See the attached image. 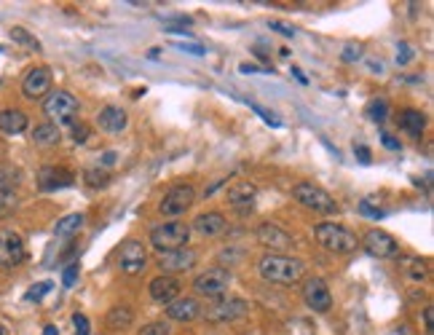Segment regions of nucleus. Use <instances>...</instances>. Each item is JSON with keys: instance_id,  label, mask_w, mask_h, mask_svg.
I'll use <instances>...</instances> for the list:
<instances>
[{"instance_id": "4", "label": "nucleus", "mask_w": 434, "mask_h": 335, "mask_svg": "<svg viewBox=\"0 0 434 335\" xmlns=\"http://www.w3.org/2000/svg\"><path fill=\"white\" fill-rule=\"evenodd\" d=\"M292 196L295 201H301L306 210H314V212H322V215H338V201L327 193L324 188L314 185V182H298L292 188Z\"/></svg>"}, {"instance_id": "40", "label": "nucleus", "mask_w": 434, "mask_h": 335, "mask_svg": "<svg viewBox=\"0 0 434 335\" xmlns=\"http://www.w3.org/2000/svg\"><path fill=\"white\" fill-rule=\"evenodd\" d=\"M73 140H76L78 145H83V143L89 140V126H86V123H78V126H73Z\"/></svg>"}, {"instance_id": "13", "label": "nucleus", "mask_w": 434, "mask_h": 335, "mask_svg": "<svg viewBox=\"0 0 434 335\" xmlns=\"http://www.w3.org/2000/svg\"><path fill=\"white\" fill-rule=\"evenodd\" d=\"M148 263V252H145V247L137 242V239H129V242H123L121 249H118V268H121L123 274H140Z\"/></svg>"}, {"instance_id": "22", "label": "nucleus", "mask_w": 434, "mask_h": 335, "mask_svg": "<svg viewBox=\"0 0 434 335\" xmlns=\"http://www.w3.org/2000/svg\"><path fill=\"white\" fill-rule=\"evenodd\" d=\"M27 115L22 110H0V132L6 134H22L27 129Z\"/></svg>"}, {"instance_id": "9", "label": "nucleus", "mask_w": 434, "mask_h": 335, "mask_svg": "<svg viewBox=\"0 0 434 335\" xmlns=\"http://www.w3.org/2000/svg\"><path fill=\"white\" fill-rule=\"evenodd\" d=\"M196 201V188L193 185H175L172 190L164 193V199L158 204V212L167 215V217H180L193 207Z\"/></svg>"}, {"instance_id": "12", "label": "nucleus", "mask_w": 434, "mask_h": 335, "mask_svg": "<svg viewBox=\"0 0 434 335\" xmlns=\"http://www.w3.org/2000/svg\"><path fill=\"white\" fill-rule=\"evenodd\" d=\"M303 301L316 314H324L333 309V295H330V287H327V282L322 277L306 279V284H303Z\"/></svg>"}, {"instance_id": "45", "label": "nucleus", "mask_w": 434, "mask_h": 335, "mask_svg": "<svg viewBox=\"0 0 434 335\" xmlns=\"http://www.w3.org/2000/svg\"><path fill=\"white\" fill-rule=\"evenodd\" d=\"M381 143H383V145L389 148V150H400V143H397V140H394V137H391V134H381Z\"/></svg>"}, {"instance_id": "20", "label": "nucleus", "mask_w": 434, "mask_h": 335, "mask_svg": "<svg viewBox=\"0 0 434 335\" xmlns=\"http://www.w3.org/2000/svg\"><path fill=\"white\" fill-rule=\"evenodd\" d=\"M167 316L175 322H193L196 316H201V306L196 298H177L167 306Z\"/></svg>"}, {"instance_id": "42", "label": "nucleus", "mask_w": 434, "mask_h": 335, "mask_svg": "<svg viewBox=\"0 0 434 335\" xmlns=\"http://www.w3.org/2000/svg\"><path fill=\"white\" fill-rule=\"evenodd\" d=\"M268 27H271V30H279V33L287 35V38H292V35H295V30H292L289 24H284V22H268Z\"/></svg>"}, {"instance_id": "19", "label": "nucleus", "mask_w": 434, "mask_h": 335, "mask_svg": "<svg viewBox=\"0 0 434 335\" xmlns=\"http://www.w3.org/2000/svg\"><path fill=\"white\" fill-rule=\"evenodd\" d=\"M148 290H150V298L156 303H172L180 298V282L175 277H167V274H161L156 279L148 284Z\"/></svg>"}, {"instance_id": "29", "label": "nucleus", "mask_w": 434, "mask_h": 335, "mask_svg": "<svg viewBox=\"0 0 434 335\" xmlns=\"http://www.w3.org/2000/svg\"><path fill=\"white\" fill-rule=\"evenodd\" d=\"M83 180H86L89 188H108L110 185V172L108 169H86Z\"/></svg>"}, {"instance_id": "37", "label": "nucleus", "mask_w": 434, "mask_h": 335, "mask_svg": "<svg viewBox=\"0 0 434 335\" xmlns=\"http://www.w3.org/2000/svg\"><path fill=\"white\" fill-rule=\"evenodd\" d=\"M73 327H76V335H91V324L86 319V314H73Z\"/></svg>"}, {"instance_id": "47", "label": "nucleus", "mask_w": 434, "mask_h": 335, "mask_svg": "<svg viewBox=\"0 0 434 335\" xmlns=\"http://www.w3.org/2000/svg\"><path fill=\"white\" fill-rule=\"evenodd\" d=\"M182 48H185V51H190V54H196V56L204 54V48H201V46H182Z\"/></svg>"}, {"instance_id": "39", "label": "nucleus", "mask_w": 434, "mask_h": 335, "mask_svg": "<svg viewBox=\"0 0 434 335\" xmlns=\"http://www.w3.org/2000/svg\"><path fill=\"white\" fill-rule=\"evenodd\" d=\"M249 108H252V110H255L257 115H260V118H263L266 123H271V126H281V121H279L277 115H274L271 110H266V108H260L257 102H249Z\"/></svg>"}, {"instance_id": "33", "label": "nucleus", "mask_w": 434, "mask_h": 335, "mask_svg": "<svg viewBox=\"0 0 434 335\" xmlns=\"http://www.w3.org/2000/svg\"><path fill=\"white\" fill-rule=\"evenodd\" d=\"M359 215H362V217H370V220H383V217H386V212H383L381 207H373L370 201H359Z\"/></svg>"}, {"instance_id": "17", "label": "nucleus", "mask_w": 434, "mask_h": 335, "mask_svg": "<svg viewBox=\"0 0 434 335\" xmlns=\"http://www.w3.org/2000/svg\"><path fill=\"white\" fill-rule=\"evenodd\" d=\"M255 196H257V188L249 182V180H239L228 188V204L234 207L236 212H249L255 207Z\"/></svg>"}, {"instance_id": "36", "label": "nucleus", "mask_w": 434, "mask_h": 335, "mask_svg": "<svg viewBox=\"0 0 434 335\" xmlns=\"http://www.w3.org/2000/svg\"><path fill=\"white\" fill-rule=\"evenodd\" d=\"M413 59H415V51H413L410 43H400L397 46V65H410Z\"/></svg>"}, {"instance_id": "24", "label": "nucleus", "mask_w": 434, "mask_h": 335, "mask_svg": "<svg viewBox=\"0 0 434 335\" xmlns=\"http://www.w3.org/2000/svg\"><path fill=\"white\" fill-rule=\"evenodd\" d=\"M33 143L41 148H51L59 143V126L56 123H41L33 129Z\"/></svg>"}, {"instance_id": "6", "label": "nucleus", "mask_w": 434, "mask_h": 335, "mask_svg": "<svg viewBox=\"0 0 434 335\" xmlns=\"http://www.w3.org/2000/svg\"><path fill=\"white\" fill-rule=\"evenodd\" d=\"M43 113L56 123H76V115H78V100L70 94V91H51L43 100Z\"/></svg>"}, {"instance_id": "3", "label": "nucleus", "mask_w": 434, "mask_h": 335, "mask_svg": "<svg viewBox=\"0 0 434 335\" xmlns=\"http://www.w3.org/2000/svg\"><path fill=\"white\" fill-rule=\"evenodd\" d=\"M190 239V225L182 223V220H172V223H161L150 231V244L161 252H175V249H182Z\"/></svg>"}, {"instance_id": "8", "label": "nucleus", "mask_w": 434, "mask_h": 335, "mask_svg": "<svg viewBox=\"0 0 434 335\" xmlns=\"http://www.w3.org/2000/svg\"><path fill=\"white\" fill-rule=\"evenodd\" d=\"M255 239L260 247H266L268 255H284V252H289V249L295 247V239H292L284 228H279L277 223L257 225Z\"/></svg>"}, {"instance_id": "25", "label": "nucleus", "mask_w": 434, "mask_h": 335, "mask_svg": "<svg viewBox=\"0 0 434 335\" xmlns=\"http://www.w3.org/2000/svg\"><path fill=\"white\" fill-rule=\"evenodd\" d=\"M132 322L134 311L129 306H113L108 311V327H113V330H126V327H132Z\"/></svg>"}, {"instance_id": "30", "label": "nucleus", "mask_w": 434, "mask_h": 335, "mask_svg": "<svg viewBox=\"0 0 434 335\" xmlns=\"http://www.w3.org/2000/svg\"><path fill=\"white\" fill-rule=\"evenodd\" d=\"M16 185H19V169L0 167V193H11Z\"/></svg>"}, {"instance_id": "44", "label": "nucleus", "mask_w": 434, "mask_h": 335, "mask_svg": "<svg viewBox=\"0 0 434 335\" xmlns=\"http://www.w3.org/2000/svg\"><path fill=\"white\" fill-rule=\"evenodd\" d=\"M343 59L346 62H354V59H359V46H346V51H343Z\"/></svg>"}, {"instance_id": "14", "label": "nucleus", "mask_w": 434, "mask_h": 335, "mask_svg": "<svg viewBox=\"0 0 434 335\" xmlns=\"http://www.w3.org/2000/svg\"><path fill=\"white\" fill-rule=\"evenodd\" d=\"M51 91V70L48 67H33L22 81V94L27 100H41Z\"/></svg>"}, {"instance_id": "38", "label": "nucleus", "mask_w": 434, "mask_h": 335, "mask_svg": "<svg viewBox=\"0 0 434 335\" xmlns=\"http://www.w3.org/2000/svg\"><path fill=\"white\" fill-rule=\"evenodd\" d=\"M137 335H169V324L167 322H150V324H145Z\"/></svg>"}, {"instance_id": "50", "label": "nucleus", "mask_w": 434, "mask_h": 335, "mask_svg": "<svg viewBox=\"0 0 434 335\" xmlns=\"http://www.w3.org/2000/svg\"><path fill=\"white\" fill-rule=\"evenodd\" d=\"M0 335H9V333H6V327H3V324H0Z\"/></svg>"}, {"instance_id": "27", "label": "nucleus", "mask_w": 434, "mask_h": 335, "mask_svg": "<svg viewBox=\"0 0 434 335\" xmlns=\"http://www.w3.org/2000/svg\"><path fill=\"white\" fill-rule=\"evenodd\" d=\"M365 115H368L373 123H383L389 118V102L383 100V97H376V100L368 102V108H365Z\"/></svg>"}, {"instance_id": "46", "label": "nucleus", "mask_w": 434, "mask_h": 335, "mask_svg": "<svg viewBox=\"0 0 434 335\" xmlns=\"http://www.w3.org/2000/svg\"><path fill=\"white\" fill-rule=\"evenodd\" d=\"M113 164H115V150H108V153H102V169L113 167Z\"/></svg>"}, {"instance_id": "1", "label": "nucleus", "mask_w": 434, "mask_h": 335, "mask_svg": "<svg viewBox=\"0 0 434 335\" xmlns=\"http://www.w3.org/2000/svg\"><path fill=\"white\" fill-rule=\"evenodd\" d=\"M257 271L260 277L271 284H295L303 279L306 274V263L301 257H289V255H263L257 260Z\"/></svg>"}, {"instance_id": "18", "label": "nucleus", "mask_w": 434, "mask_h": 335, "mask_svg": "<svg viewBox=\"0 0 434 335\" xmlns=\"http://www.w3.org/2000/svg\"><path fill=\"white\" fill-rule=\"evenodd\" d=\"M126 123H129V115H126V110L118 108V105H105V108L100 110V115H97V126L108 134L123 132V129H126Z\"/></svg>"}, {"instance_id": "48", "label": "nucleus", "mask_w": 434, "mask_h": 335, "mask_svg": "<svg viewBox=\"0 0 434 335\" xmlns=\"http://www.w3.org/2000/svg\"><path fill=\"white\" fill-rule=\"evenodd\" d=\"M292 76H295V78L301 81V83H309V81H306V76H303V70H301V67H292Z\"/></svg>"}, {"instance_id": "15", "label": "nucleus", "mask_w": 434, "mask_h": 335, "mask_svg": "<svg viewBox=\"0 0 434 335\" xmlns=\"http://www.w3.org/2000/svg\"><path fill=\"white\" fill-rule=\"evenodd\" d=\"M196 266V252L188 249V247H182V249H175V252H161L158 255V268H161V274H180V271H188V268Z\"/></svg>"}, {"instance_id": "28", "label": "nucleus", "mask_w": 434, "mask_h": 335, "mask_svg": "<svg viewBox=\"0 0 434 335\" xmlns=\"http://www.w3.org/2000/svg\"><path fill=\"white\" fill-rule=\"evenodd\" d=\"M402 271H405L413 282H423L429 277V266H426L423 260H418V257H408L405 266H402Z\"/></svg>"}, {"instance_id": "49", "label": "nucleus", "mask_w": 434, "mask_h": 335, "mask_svg": "<svg viewBox=\"0 0 434 335\" xmlns=\"http://www.w3.org/2000/svg\"><path fill=\"white\" fill-rule=\"evenodd\" d=\"M43 335H59V330H56L54 324H46V327H43Z\"/></svg>"}, {"instance_id": "41", "label": "nucleus", "mask_w": 434, "mask_h": 335, "mask_svg": "<svg viewBox=\"0 0 434 335\" xmlns=\"http://www.w3.org/2000/svg\"><path fill=\"white\" fill-rule=\"evenodd\" d=\"M423 327H426V333H432V330H434V311H432V306H426V309H423Z\"/></svg>"}, {"instance_id": "31", "label": "nucleus", "mask_w": 434, "mask_h": 335, "mask_svg": "<svg viewBox=\"0 0 434 335\" xmlns=\"http://www.w3.org/2000/svg\"><path fill=\"white\" fill-rule=\"evenodd\" d=\"M11 41H16V43L22 46H30L33 51H41V41L35 38V35H30L24 27H11Z\"/></svg>"}, {"instance_id": "34", "label": "nucleus", "mask_w": 434, "mask_h": 335, "mask_svg": "<svg viewBox=\"0 0 434 335\" xmlns=\"http://www.w3.org/2000/svg\"><path fill=\"white\" fill-rule=\"evenodd\" d=\"M16 204H19V201H16L14 193H0V220L9 217V215L16 210Z\"/></svg>"}, {"instance_id": "23", "label": "nucleus", "mask_w": 434, "mask_h": 335, "mask_svg": "<svg viewBox=\"0 0 434 335\" xmlns=\"http://www.w3.org/2000/svg\"><path fill=\"white\" fill-rule=\"evenodd\" d=\"M400 126H402V132H408L410 137H421L423 129H426V115H423L421 110H405L402 113V118H400Z\"/></svg>"}, {"instance_id": "35", "label": "nucleus", "mask_w": 434, "mask_h": 335, "mask_svg": "<svg viewBox=\"0 0 434 335\" xmlns=\"http://www.w3.org/2000/svg\"><path fill=\"white\" fill-rule=\"evenodd\" d=\"M78 277H81V263L76 260V263H70V266L65 268V274H62V284H65V287H73V284L78 282Z\"/></svg>"}, {"instance_id": "21", "label": "nucleus", "mask_w": 434, "mask_h": 335, "mask_svg": "<svg viewBox=\"0 0 434 335\" xmlns=\"http://www.w3.org/2000/svg\"><path fill=\"white\" fill-rule=\"evenodd\" d=\"M225 215L223 212H204L199 215L196 220H193V225H190V231H196V234L201 236H217V234H223L225 231Z\"/></svg>"}, {"instance_id": "5", "label": "nucleus", "mask_w": 434, "mask_h": 335, "mask_svg": "<svg viewBox=\"0 0 434 335\" xmlns=\"http://www.w3.org/2000/svg\"><path fill=\"white\" fill-rule=\"evenodd\" d=\"M247 314H249V301L236 298V295H228V298L223 295V298H217L212 306H207L204 316H207V322L212 324H225V322H234V319H242Z\"/></svg>"}, {"instance_id": "11", "label": "nucleus", "mask_w": 434, "mask_h": 335, "mask_svg": "<svg viewBox=\"0 0 434 335\" xmlns=\"http://www.w3.org/2000/svg\"><path fill=\"white\" fill-rule=\"evenodd\" d=\"M24 257H27V249H24L22 236L11 228H0V266L14 268L19 266Z\"/></svg>"}, {"instance_id": "16", "label": "nucleus", "mask_w": 434, "mask_h": 335, "mask_svg": "<svg viewBox=\"0 0 434 335\" xmlns=\"http://www.w3.org/2000/svg\"><path fill=\"white\" fill-rule=\"evenodd\" d=\"M76 182V175L65 167H43L38 172V188L41 190H62Z\"/></svg>"}, {"instance_id": "26", "label": "nucleus", "mask_w": 434, "mask_h": 335, "mask_svg": "<svg viewBox=\"0 0 434 335\" xmlns=\"http://www.w3.org/2000/svg\"><path fill=\"white\" fill-rule=\"evenodd\" d=\"M83 223H86V217L81 212H73V215H67V217H62L59 223H56L54 228V236H59V239H65V236H73V234H78L81 228H83Z\"/></svg>"}, {"instance_id": "7", "label": "nucleus", "mask_w": 434, "mask_h": 335, "mask_svg": "<svg viewBox=\"0 0 434 335\" xmlns=\"http://www.w3.org/2000/svg\"><path fill=\"white\" fill-rule=\"evenodd\" d=\"M231 282H234L231 271L223 266H217V268H210V271L199 274V277L193 279V290L199 292V295H204V298H215V301H217V298H223L225 292H228Z\"/></svg>"}, {"instance_id": "2", "label": "nucleus", "mask_w": 434, "mask_h": 335, "mask_svg": "<svg viewBox=\"0 0 434 335\" xmlns=\"http://www.w3.org/2000/svg\"><path fill=\"white\" fill-rule=\"evenodd\" d=\"M314 236H316V242H319L327 252H335V255H348V252H354L356 244H359L356 236L338 223H319L314 228Z\"/></svg>"}, {"instance_id": "32", "label": "nucleus", "mask_w": 434, "mask_h": 335, "mask_svg": "<svg viewBox=\"0 0 434 335\" xmlns=\"http://www.w3.org/2000/svg\"><path fill=\"white\" fill-rule=\"evenodd\" d=\"M51 287H54V284H51V282H38V284H33V287H30V290L24 292V301H41V298H43V295H48V292H51Z\"/></svg>"}, {"instance_id": "10", "label": "nucleus", "mask_w": 434, "mask_h": 335, "mask_svg": "<svg viewBox=\"0 0 434 335\" xmlns=\"http://www.w3.org/2000/svg\"><path fill=\"white\" fill-rule=\"evenodd\" d=\"M362 247L368 249V255L381 257V260L400 255V242L389 231H383V228H370L368 234L362 236Z\"/></svg>"}, {"instance_id": "43", "label": "nucleus", "mask_w": 434, "mask_h": 335, "mask_svg": "<svg viewBox=\"0 0 434 335\" xmlns=\"http://www.w3.org/2000/svg\"><path fill=\"white\" fill-rule=\"evenodd\" d=\"M354 153L359 156L362 164H370V148L368 145H354Z\"/></svg>"}]
</instances>
